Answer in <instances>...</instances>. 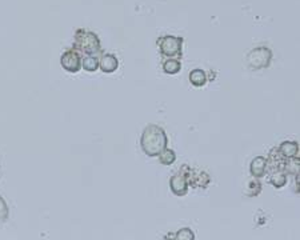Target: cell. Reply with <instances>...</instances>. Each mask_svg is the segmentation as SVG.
I'll return each mask as SVG.
<instances>
[{
    "label": "cell",
    "mask_w": 300,
    "mask_h": 240,
    "mask_svg": "<svg viewBox=\"0 0 300 240\" xmlns=\"http://www.w3.org/2000/svg\"><path fill=\"white\" fill-rule=\"evenodd\" d=\"M167 144H168V139L162 127L150 124L144 128L140 139V146L147 156L156 157L164 148H167Z\"/></svg>",
    "instance_id": "obj_1"
},
{
    "label": "cell",
    "mask_w": 300,
    "mask_h": 240,
    "mask_svg": "<svg viewBox=\"0 0 300 240\" xmlns=\"http://www.w3.org/2000/svg\"><path fill=\"white\" fill-rule=\"evenodd\" d=\"M75 50L82 52L83 55H99L102 52L100 48V40L95 32L86 31V30H78L75 33Z\"/></svg>",
    "instance_id": "obj_2"
},
{
    "label": "cell",
    "mask_w": 300,
    "mask_h": 240,
    "mask_svg": "<svg viewBox=\"0 0 300 240\" xmlns=\"http://www.w3.org/2000/svg\"><path fill=\"white\" fill-rule=\"evenodd\" d=\"M157 47L162 56L167 59H180L181 58V51H183V37L171 36V35H166L157 39Z\"/></svg>",
    "instance_id": "obj_3"
},
{
    "label": "cell",
    "mask_w": 300,
    "mask_h": 240,
    "mask_svg": "<svg viewBox=\"0 0 300 240\" xmlns=\"http://www.w3.org/2000/svg\"><path fill=\"white\" fill-rule=\"evenodd\" d=\"M271 59H272V52L268 47H258L254 48L252 51L248 52V55L245 56V61L251 69H264L271 64Z\"/></svg>",
    "instance_id": "obj_4"
},
{
    "label": "cell",
    "mask_w": 300,
    "mask_h": 240,
    "mask_svg": "<svg viewBox=\"0 0 300 240\" xmlns=\"http://www.w3.org/2000/svg\"><path fill=\"white\" fill-rule=\"evenodd\" d=\"M60 64L61 67L71 74H76L82 69V56L75 48L65 51L60 58Z\"/></svg>",
    "instance_id": "obj_5"
},
{
    "label": "cell",
    "mask_w": 300,
    "mask_h": 240,
    "mask_svg": "<svg viewBox=\"0 0 300 240\" xmlns=\"http://www.w3.org/2000/svg\"><path fill=\"white\" fill-rule=\"evenodd\" d=\"M170 187H171V191L176 196H184L188 192V180H187V176L181 170L172 176L171 181H170Z\"/></svg>",
    "instance_id": "obj_6"
},
{
    "label": "cell",
    "mask_w": 300,
    "mask_h": 240,
    "mask_svg": "<svg viewBox=\"0 0 300 240\" xmlns=\"http://www.w3.org/2000/svg\"><path fill=\"white\" fill-rule=\"evenodd\" d=\"M119 67V60L112 54H103L99 56V68L102 69L104 74H112Z\"/></svg>",
    "instance_id": "obj_7"
},
{
    "label": "cell",
    "mask_w": 300,
    "mask_h": 240,
    "mask_svg": "<svg viewBox=\"0 0 300 240\" xmlns=\"http://www.w3.org/2000/svg\"><path fill=\"white\" fill-rule=\"evenodd\" d=\"M249 172L255 179L263 178L266 175V172H267V159L264 156L255 157L254 160L251 162V166H249Z\"/></svg>",
    "instance_id": "obj_8"
},
{
    "label": "cell",
    "mask_w": 300,
    "mask_h": 240,
    "mask_svg": "<svg viewBox=\"0 0 300 240\" xmlns=\"http://www.w3.org/2000/svg\"><path fill=\"white\" fill-rule=\"evenodd\" d=\"M277 151L286 159H296V157H299V143H296V142H283L277 147Z\"/></svg>",
    "instance_id": "obj_9"
},
{
    "label": "cell",
    "mask_w": 300,
    "mask_h": 240,
    "mask_svg": "<svg viewBox=\"0 0 300 240\" xmlns=\"http://www.w3.org/2000/svg\"><path fill=\"white\" fill-rule=\"evenodd\" d=\"M189 82L195 87H203L207 83V75L203 69L196 68L189 72Z\"/></svg>",
    "instance_id": "obj_10"
},
{
    "label": "cell",
    "mask_w": 300,
    "mask_h": 240,
    "mask_svg": "<svg viewBox=\"0 0 300 240\" xmlns=\"http://www.w3.org/2000/svg\"><path fill=\"white\" fill-rule=\"evenodd\" d=\"M82 68L87 72H95L99 69V56L97 55H84L82 58Z\"/></svg>",
    "instance_id": "obj_11"
},
{
    "label": "cell",
    "mask_w": 300,
    "mask_h": 240,
    "mask_svg": "<svg viewBox=\"0 0 300 240\" xmlns=\"http://www.w3.org/2000/svg\"><path fill=\"white\" fill-rule=\"evenodd\" d=\"M180 69H181V63H180L179 59H175V58L167 59L163 63V71L168 75L178 74V72H180Z\"/></svg>",
    "instance_id": "obj_12"
},
{
    "label": "cell",
    "mask_w": 300,
    "mask_h": 240,
    "mask_svg": "<svg viewBox=\"0 0 300 240\" xmlns=\"http://www.w3.org/2000/svg\"><path fill=\"white\" fill-rule=\"evenodd\" d=\"M270 183L276 188H282L287 184V174L284 171H272L270 175Z\"/></svg>",
    "instance_id": "obj_13"
},
{
    "label": "cell",
    "mask_w": 300,
    "mask_h": 240,
    "mask_svg": "<svg viewBox=\"0 0 300 240\" xmlns=\"http://www.w3.org/2000/svg\"><path fill=\"white\" fill-rule=\"evenodd\" d=\"M159 157V162L162 163L163 166H171L176 160V153L175 151H172L170 148H164L162 152L157 155Z\"/></svg>",
    "instance_id": "obj_14"
},
{
    "label": "cell",
    "mask_w": 300,
    "mask_h": 240,
    "mask_svg": "<svg viewBox=\"0 0 300 240\" xmlns=\"http://www.w3.org/2000/svg\"><path fill=\"white\" fill-rule=\"evenodd\" d=\"M172 238H175L178 240H194L195 235L194 232L191 231V228H181L176 232L175 235H172Z\"/></svg>",
    "instance_id": "obj_15"
},
{
    "label": "cell",
    "mask_w": 300,
    "mask_h": 240,
    "mask_svg": "<svg viewBox=\"0 0 300 240\" xmlns=\"http://www.w3.org/2000/svg\"><path fill=\"white\" fill-rule=\"evenodd\" d=\"M8 215V210H7V206H5L4 200L0 198V219L4 220L5 217Z\"/></svg>",
    "instance_id": "obj_16"
}]
</instances>
